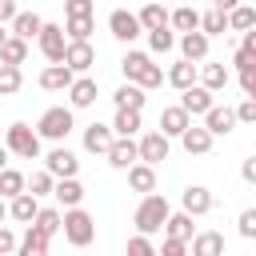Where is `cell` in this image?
I'll use <instances>...</instances> for the list:
<instances>
[{
    "label": "cell",
    "instance_id": "9f6ffc18",
    "mask_svg": "<svg viewBox=\"0 0 256 256\" xmlns=\"http://www.w3.org/2000/svg\"><path fill=\"white\" fill-rule=\"evenodd\" d=\"M8 36H12V32H8L4 24H0V48H4V40H8Z\"/></svg>",
    "mask_w": 256,
    "mask_h": 256
},
{
    "label": "cell",
    "instance_id": "f6af8a7d",
    "mask_svg": "<svg viewBox=\"0 0 256 256\" xmlns=\"http://www.w3.org/2000/svg\"><path fill=\"white\" fill-rule=\"evenodd\" d=\"M236 228H240L244 240H256V208H244V212L236 216Z\"/></svg>",
    "mask_w": 256,
    "mask_h": 256
},
{
    "label": "cell",
    "instance_id": "5bb4252c",
    "mask_svg": "<svg viewBox=\"0 0 256 256\" xmlns=\"http://www.w3.org/2000/svg\"><path fill=\"white\" fill-rule=\"evenodd\" d=\"M236 124H240V120H236V108H228V104H212L208 116H204V128H208L212 136H228Z\"/></svg>",
    "mask_w": 256,
    "mask_h": 256
},
{
    "label": "cell",
    "instance_id": "7bdbcfd3",
    "mask_svg": "<svg viewBox=\"0 0 256 256\" xmlns=\"http://www.w3.org/2000/svg\"><path fill=\"white\" fill-rule=\"evenodd\" d=\"M92 28H96V16H76V20H68V24H64L68 40H88V36H92Z\"/></svg>",
    "mask_w": 256,
    "mask_h": 256
},
{
    "label": "cell",
    "instance_id": "d6a6232c",
    "mask_svg": "<svg viewBox=\"0 0 256 256\" xmlns=\"http://www.w3.org/2000/svg\"><path fill=\"white\" fill-rule=\"evenodd\" d=\"M20 192H28V176L16 172V168H4V172H0V196H4V200H16Z\"/></svg>",
    "mask_w": 256,
    "mask_h": 256
},
{
    "label": "cell",
    "instance_id": "7dc6e473",
    "mask_svg": "<svg viewBox=\"0 0 256 256\" xmlns=\"http://www.w3.org/2000/svg\"><path fill=\"white\" fill-rule=\"evenodd\" d=\"M16 244H20V236L12 228H0V256H16Z\"/></svg>",
    "mask_w": 256,
    "mask_h": 256
},
{
    "label": "cell",
    "instance_id": "277c9868",
    "mask_svg": "<svg viewBox=\"0 0 256 256\" xmlns=\"http://www.w3.org/2000/svg\"><path fill=\"white\" fill-rule=\"evenodd\" d=\"M64 240H68L72 248H88V244L96 240V220H92V212L68 208V212H64Z\"/></svg>",
    "mask_w": 256,
    "mask_h": 256
},
{
    "label": "cell",
    "instance_id": "52a82bcc",
    "mask_svg": "<svg viewBox=\"0 0 256 256\" xmlns=\"http://www.w3.org/2000/svg\"><path fill=\"white\" fill-rule=\"evenodd\" d=\"M44 168L56 176V180H72L76 172H80V160H76V152L72 148H64V144H56L48 156H44Z\"/></svg>",
    "mask_w": 256,
    "mask_h": 256
},
{
    "label": "cell",
    "instance_id": "816d5d0a",
    "mask_svg": "<svg viewBox=\"0 0 256 256\" xmlns=\"http://www.w3.org/2000/svg\"><path fill=\"white\" fill-rule=\"evenodd\" d=\"M240 180H244V184H256V156H248V160L240 164Z\"/></svg>",
    "mask_w": 256,
    "mask_h": 256
},
{
    "label": "cell",
    "instance_id": "f907efd6",
    "mask_svg": "<svg viewBox=\"0 0 256 256\" xmlns=\"http://www.w3.org/2000/svg\"><path fill=\"white\" fill-rule=\"evenodd\" d=\"M20 16V8H16V0H0V24H12Z\"/></svg>",
    "mask_w": 256,
    "mask_h": 256
},
{
    "label": "cell",
    "instance_id": "5b68a950",
    "mask_svg": "<svg viewBox=\"0 0 256 256\" xmlns=\"http://www.w3.org/2000/svg\"><path fill=\"white\" fill-rule=\"evenodd\" d=\"M36 48L44 52L48 64H64V52H68V32H64V24H48V20H44V32L36 36Z\"/></svg>",
    "mask_w": 256,
    "mask_h": 256
},
{
    "label": "cell",
    "instance_id": "603a6c76",
    "mask_svg": "<svg viewBox=\"0 0 256 256\" xmlns=\"http://www.w3.org/2000/svg\"><path fill=\"white\" fill-rule=\"evenodd\" d=\"M112 104H116V108H132V112H144V104H148V92H144L140 84H128V80H124V84L112 92Z\"/></svg>",
    "mask_w": 256,
    "mask_h": 256
},
{
    "label": "cell",
    "instance_id": "9a60e30c",
    "mask_svg": "<svg viewBox=\"0 0 256 256\" xmlns=\"http://www.w3.org/2000/svg\"><path fill=\"white\" fill-rule=\"evenodd\" d=\"M148 68H152V56H148V52H140V48H128V52H124V60H120V72H124V80H128V84H140Z\"/></svg>",
    "mask_w": 256,
    "mask_h": 256
},
{
    "label": "cell",
    "instance_id": "b9f144b4",
    "mask_svg": "<svg viewBox=\"0 0 256 256\" xmlns=\"http://www.w3.org/2000/svg\"><path fill=\"white\" fill-rule=\"evenodd\" d=\"M124 256H160V248L152 244V236H128V244H124Z\"/></svg>",
    "mask_w": 256,
    "mask_h": 256
},
{
    "label": "cell",
    "instance_id": "3957f363",
    "mask_svg": "<svg viewBox=\"0 0 256 256\" xmlns=\"http://www.w3.org/2000/svg\"><path fill=\"white\" fill-rule=\"evenodd\" d=\"M4 148H8L12 156H20V160H36V156H40V132L16 120V124L4 128Z\"/></svg>",
    "mask_w": 256,
    "mask_h": 256
},
{
    "label": "cell",
    "instance_id": "8d00e7d4",
    "mask_svg": "<svg viewBox=\"0 0 256 256\" xmlns=\"http://www.w3.org/2000/svg\"><path fill=\"white\" fill-rule=\"evenodd\" d=\"M112 132H116V136H136V132H140V112H132V108H116V116H112Z\"/></svg>",
    "mask_w": 256,
    "mask_h": 256
},
{
    "label": "cell",
    "instance_id": "f5cc1de1",
    "mask_svg": "<svg viewBox=\"0 0 256 256\" xmlns=\"http://www.w3.org/2000/svg\"><path fill=\"white\" fill-rule=\"evenodd\" d=\"M220 12H232V8H240V0H212Z\"/></svg>",
    "mask_w": 256,
    "mask_h": 256
},
{
    "label": "cell",
    "instance_id": "ac0fdd59",
    "mask_svg": "<svg viewBox=\"0 0 256 256\" xmlns=\"http://www.w3.org/2000/svg\"><path fill=\"white\" fill-rule=\"evenodd\" d=\"M224 232H212V228H204V232H196L192 236V244H188V252L192 256H224Z\"/></svg>",
    "mask_w": 256,
    "mask_h": 256
},
{
    "label": "cell",
    "instance_id": "ffe728a7",
    "mask_svg": "<svg viewBox=\"0 0 256 256\" xmlns=\"http://www.w3.org/2000/svg\"><path fill=\"white\" fill-rule=\"evenodd\" d=\"M176 44H180V60H192V64L208 60V36L204 32H184Z\"/></svg>",
    "mask_w": 256,
    "mask_h": 256
},
{
    "label": "cell",
    "instance_id": "8fae6325",
    "mask_svg": "<svg viewBox=\"0 0 256 256\" xmlns=\"http://www.w3.org/2000/svg\"><path fill=\"white\" fill-rule=\"evenodd\" d=\"M112 144H116L112 124H88V128H84V152H92V156H108Z\"/></svg>",
    "mask_w": 256,
    "mask_h": 256
},
{
    "label": "cell",
    "instance_id": "f546056e",
    "mask_svg": "<svg viewBox=\"0 0 256 256\" xmlns=\"http://www.w3.org/2000/svg\"><path fill=\"white\" fill-rule=\"evenodd\" d=\"M16 256H48V236L28 224V232H24L20 244H16Z\"/></svg>",
    "mask_w": 256,
    "mask_h": 256
},
{
    "label": "cell",
    "instance_id": "f1b7e54d",
    "mask_svg": "<svg viewBox=\"0 0 256 256\" xmlns=\"http://www.w3.org/2000/svg\"><path fill=\"white\" fill-rule=\"evenodd\" d=\"M192 220H196V216H188V212L180 208V212H172V216H168V224H164V232H168L172 240H184V244H192V236H196V228H192Z\"/></svg>",
    "mask_w": 256,
    "mask_h": 256
},
{
    "label": "cell",
    "instance_id": "4fadbf2b",
    "mask_svg": "<svg viewBox=\"0 0 256 256\" xmlns=\"http://www.w3.org/2000/svg\"><path fill=\"white\" fill-rule=\"evenodd\" d=\"M76 84V72L68 68V64H48L44 72H40V88L44 92H68Z\"/></svg>",
    "mask_w": 256,
    "mask_h": 256
},
{
    "label": "cell",
    "instance_id": "c3c4849f",
    "mask_svg": "<svg viewBox=\"0 0 256 256\" xmlns=\"http://www.w3.org/2000/svg\"><path fill=\"white\" fill-rule=\"evenodd\" d=\"M160 256H188V244H184V240H172V236H164V244H160Z\"/></svg>",
    "mask_w": 256,
    "mask_h": 256
},
{
    "label": "cell",
    "instance_id": "ee69618b",
    "mask_svg": "<svg viewBox=\"0 0 256 256\" xmlns=\"http://www.w3.org/2000/svg\"><path fill=\"white\" fill-rule=\"evenodd\" d=\"M64 16L76 20V16H96V4L92 0H64Z\"/></svg>",
    "mask_w": 256,
    "mask_h": 256
},
{
    "label": "cell",
    "instance_id": "1f68e13d",
    "mask_svg": "<svg viewBox=\"0 0 256 256\" xmlns=\"http://www.w3.org/2000/svg\"><path fill=\"white\" fill-rule=\"evenodd\" d=\"M172 32H200V12L192 8V4H180V8H172Z\"/></svg>",
    "mask_w": 256,
    "mask_h": 256
},
{
    "label": "cell",
    "instance_id": "2e32d148",
    "mask_svg": "<svg viewBox=\"0 0 256 256\" xmlns=\"http://www.w3.org/2000/svg\"><path fill=\"white\" fill-rule=\"evenodd\" d=\"M168 84H172L176 92L196 88V84H200V64H192V60H176V64L168 68Z\"/></svg>",
    "mask_w": 256,
    "mask_h": 256
},
{
    "label": "cell",
    "instance_id": "681fc988",
    "mask_svg": "<svg viewBox=\"0 0 256 256\" xmlns=\"http://www.w3.org/2000/svg\"><path fill=\"white\" fill-rule=\"evenodd\" d=\"M236 48H240V52H244V56H248V60H256V28H252V32H244V36H240V44H236Z\"/></svg>",
    "mask_w": 256,
    "mask_h": 256
},
{
    "label": "cell",
    "instance_id": "836d02e7",
    "mask_svg": "<svg viewBox=\"0 0 256 256\" xmlns=\"http://www.w3.org/2000/svg\"><path fill=\"white\" fill-rule=\"evenodd\" d=\"M252 28H256V8H252V4H240V8L228 12V32H240V36H244V32H252Z\"/></svg>",
    "mask_w": 256,
    "mask_h": 256
},
{
    "label": "cell",
    "instance_id": "44dd1931",
    "mask_svg": "<svg viewBox=\"0 0 256 256\" xmlns=\"http://www.w3.org/2000/svg\"><path fill=\"white\" fill-rule=\"evenodd\" d=\"M96 96H100L96 80H92V76H76V84L68 88V108H92Z\"/></svg>",
    "mask_w": 256,
    "mask_h": 256
},
{
    "label": "cell",
    "instance_id": "e0dca14e",
    "mask_svg": "<svg viewBox=\"0 0 256 256\" xmlns=\"http://www.w3.org/2000/svg\"><path fill=\"white\" fill-rule=\"evenodd\" d=\"M188 128H192V116H188L180 104H168V108L160 112V132H164L168 140H172V136H184Z\"/></svg>",
    "mask_w": 256,
    "mask_h": 256
},
{
    "label": "cell",
    "instance_id": "ba28073f",
    "mask_svg": "<svg viewBox=\"0 0 256 256\" xmlns=\"http://www.w3.org/2000/svg\"><path fill=\"white\" fill-rule=\"evenodd\" d=\"M180 208H184L188 216H208V212L216 208V196H212L204 184H188V188L180 192Z\"/></svg>",
    "mask_w": 256,
    "mask_h": 256
},
{
    "label": "cell",
    "instance_id": "cb8c5ba5",
    "mask_svg": "<svg viewBox=\"0 0 256 256\" xmlns=\"http://www.w3.org/2000/svg\"><path fill=\"white\" fill-rule=\"evenodd\" d=\"M216 100H212V92L208 88H188V92H180V108L188 112V116H208V108H212Z\"/></svg>",
    "mask_w": 256,
    "mask_h": 256
},
{
    "label": "cell",
    "instance_id": "4316f807",
    "mask_svg": "<svg viewBox=\"0 0 256 256\" xmlns=\"http://www.w3.org/2000/svg\"><path fill=\"white\" fill-rule=\"evenodd\" d=\"M128 188L140 192V196L156 192V168H152V164H132V168H128Z\"/></svg>",
    "mask_w": 256,
    "mask_h": 256
},
{
    "label": "cell",
    "instance_id": "e575fe53",
    "mask_svg": "<svg viewBox=\"0 0 256 256\" xmlns=\"http://www.w3.org/2000/svg\"><path fill=\"white\" fill-rule=\"evenodd\" d=\"M200 32L212 40V36H224L228 32V12H220V8H208V12H200Z\"/></svg>",
    "mask_w": 256,
    "mask_h": 256
},
{
    "label": "cell",
    "instance_id": "d4e9b609",
    "mask_svg": "<svg viewBox=\"0 0 256 256\" xmlns=\"http://www.w3.org/2000/svg\"><path fill=\"white\" fill-rule=\"evenodd\" d=\"M212 140H216V136H212L204 124H192V128L180 136V144H184L188 156H204V152H212Z\"/></svg>",
    "mask_w": 256,
    "mask_h": 256
},
{
    "label": "cell",
    "instance_id": "30bf717a",
    "mask_svg": "<svg viewBox=\"0 0 256 256\" xmlns=\"http://www.w3.org/2000/svg\"><path fill=\"white\" fill-rule=\"evenodd\" d=\"M64 64L76 72V76H84L92 64H96V48L88 44V40H68V52H64Z\"/></svg>",
    "mask_w": 256,
    "mask_h": 256
},
{
    "label": "cell",
    "instance_id": "83f0119b",
    "mask_svg": "<svg viewBox=\"0 0 256 256\" xmlns=\"http://www.w3.org/2000/svg\"><path fill=\"white\" fill-rule=\"evenodd\" d=\"M228 80H232V76H228V68H224V64H200V88H208L212 96H216V92H224V88H228Z\"/></svg>",
    "mask_w": 256,
    "mask_h": 256
},
{
    "label": "cell",
    "instance_id": "d6986e66",
    "mask_svg": "<svg viewBox=\"0 0 256 256\" xmlns=\"http://www.w3.org/2000/svg\"><path fill=\"white\" fill-rule=\"evenodd\" d=\"M136 16H140V28H144V32H156V28H172V12H168L160 0H148V4H144Z\"/></svg>",
    "mask_w": 256,
    "mask_h": 256
},
{
    "label": "cell",
    "instance_id": "60d3db41",
    "mask_svg": "<svg viewBox=\"0 0 256 256\" xmlns=\"http://www.w3.org/2000/svg\"><path fill=\"white\" fill-rule=\"evenodd\" d=\"M148 48H152L156 56L172 52V48H176V32H172V28H156V32H148Z\"/></svg>",
    "mask_w": 256,
    "mask_h": 256
},
{
    "label": "cell",
    "instance_id": "db71d44e",
    "mask_svg": "<svg viewBox=\"0 0 256 256\" xmlns=\"http://www.w3.org/2000/svg\"><path fill=\"white\" fill-rule=\"evenodd\" d=\"M4 220H8V200L0 196V228H4Z\"/></svg>",
    "mask_w": 256,
    "mask_h": 256
},
{
    "label": "cell",
    "instance_id": "7a4b0ae2",
    "mask_svg": "<svg viewBox=\"0 0 256 256\" xmlns=\"http://www.w3.org/2000/svg\"><path fill=\"white\" fill-rule=\"evenodd\" d=\"M72 128H76V116H72V108H64V104L44 108V112H40V120H36L40 140H52V144H64Z\"/></svg>",
    "mask_w": 256,
    "mask_h": 256
},
{
    "label": "cell",
    "instance_id": "74e56055",
    "mask_svg": "<svg viewBox=\"0 0 256 256\" xmlns=\"http://www.w3.org/2000/svg\"><path fill=\"white\" fill-rule=\"evenodd\" d=\"M32 228H40V232L52 240L56 232H64V212H60V208H40V216H36Z\"/></svg>",
    "mask_w": 256,
    "mask_h": 256
},
{
    "label": "cell",
    "instance_id": "11a10c76",
    "mask_svg": "<svg viewBox=\"0 0 256 256\" xmlns=\"http://www.w3.org/2000/svg\"><path fill=\"white\" fill-rule=\"evenodd\" d=\"M8 156H12V152H8V148H4V144H0V172H4V168H8Z\"/></svg>",
    "mask_w": 256,
    "mask_h": 256
},
{
    "label": "cell",
    "instance_id": "6da1fadb",
    "mask_svg": "<svg viewBox=\"0 0 256 256\" xmlns=\"http://www.w3.org/2000/svg\"><path fill=\"white\" fill-rule=\"evenodd\" d=\"M168 216H172V204H168L160 192H148V196H140V204H136V212H132V224H136L140 236H156V232L168 224Z\"/></svg>",
    "mask_w": 256,
    "mask_h": 256
},
{
    "label": "cell",
    "instance_id": "7402d4cb",
    "mask_svg": "<svg viewBox=\"0 0 256 256\" xmlns=\"http://www.w3.org/2000/svg\"><path fill=\"white\" fill-rule=\"evenodd\" d=\"M8 216H12L16 224H36V216H40V200H36L32 192H20L16 200H8Z\"/></svg>",
    "mask_w": 256,
    "mask_h": 256
},
{
    "label": "cell",
    "instance_id": "7c38bea8",
    "mask_svg": "<svg viewBox=\"0 0 256 256\" xmlns=\"http://www.w3.org/2000/svg\"><path fill=\"white\" fill-rule=\"evenodd\" d=\"M108 164L120 168V172H128L132 164H140V148H136V140H132V136H116V144L108 148Z\"/></svg>",
    "mask_w": 256,
    "mask_h": 256
},
{
    "label": "cell",
    "instance_id": "bcb514c9",
    "mask_svg": "<svg viewBox=\"0 0 256 256\" xmlns=\"http://www.w3.org/2000/svg\"><path fill=\"white\" fill-rule=\"evenodd\" d=\"M236 120H240V124H256V100H252V96H244V100L236 104Z\"/></svg>",
    "mask_w": 256,
    "mask_h": 256
},
{
    "label": "cell",
    "instance_id": "ab89813d",
    "mask_svg": "<svg viewBox=\"0 0 256 256\" xmlns=\"http://www.w3.org/2000/svg\"><path fill=\"white\" fill-rule=\"evenodd\" d=\"M28 192H32L36 200H40V196H52V192H56V176H52L48 168H44V172H32V176H28Z\"/></svg>",
    "mask_w": 256,
    "mask_h": 256
},
{
    "label": "cell",
    "instance_id": "f35d334b",
    "mask_svg": "<svg viewBox=\"0 0 256 256\" xmlns=\"http://www.w3.org/2000/svg\"><path fill=\"white\" fill-rule=\"evenodd\" d=\"M24 88V72L12 64H0V96H16Z\"/></svg>",
    "mask_w": 256,
    "mask_h": 256
},
{
    "label": "cell",
    "instance_id": "d590c367",
    "mask_svg": "<svg viewBox=\"0 0 256 256\" xmlns=\"http://www.w3.org/2000/svg\"><path fill=\"white\" fill-rule=\"evenodd\" d=\"M28 60V40H20V36H8L4 40V48H0V64H12V68H20Z\"/></svg>",
    "mask_w": 256,
    "mask_h": 256
},
{
    "label": "cell",
    "instance_id": "484cf974",
    "mask_svg": "<svg viewBox=\"0 0 256 256\" xmlns=\"http://www.w3.org/2000/svg\"><path fill=\"white\" fill-rule=\"evenodd\" d=\"M52 196H56V204H60L64 212H68V208H80V204H84V184H80L76 176H72V180H56V192H52Z\"/></svg>",
    "mask_w": 256,
    "mask_h": 256
},
{
    "label": "cell",
    "instance_id": "4dcf8cb0",
    "mask_svg": "<svg viewBox=\"0 0 256 256\" xmlns=\"http://www.w3.org/2000/svg\"><path fill=\"white\" fill-rule=\"evenodd\" d=\"M40 32H44V20H40L36 12H20V16L12 20V36H20V40H28V44H32Z\"/></svg>",
    "mask_w": 256,
    "mask_h": 256
},
{
    "label": "cell",
    "instance_id": "8992f818",
    "mask_svg": "<svg viewBox=\"0 0 256 256\" xmlns=\"http://www.w3.org/2000/svg\"><path fill=\"white\" fill-rule=\"evenodd\" d=\"M108 32H112L120 44H132L144 28H140V16H136V12H128V8H112V16H108Z\"/></svg>",
    "mask_w": 256,
    "mask_h": 256
},
{
    "label": "cell",
    "instance_id": "6f0895ef",
    "mask_svg": "<svg viewBox=\"0 0 256 256\" xmlns=\"http://www.w3.org/2000/svg\"><path fill=\"white\" fill-rule=\"evenodd\" d=\"M188 256H192V252H188Z\"/></svg>",
    "mask_w": 256,
    "mask_h": 256
},
{
    "label": "cell",
    "instance_id": "9c48e42d",
    "mask_svg": "<svg viewBox=\"0 0 256 256\" xmlns=\"http://www.w3.org/2000/svg\"><path fill=\"white\" fill-rule=\"evenodd\" d=\"M136 148H140V164H160V160H168V136L156 128V132H144L140 140H136Z\"/></svg>",
    "mask_w": 256,
    "mask_h": 256
}]
</instances>
